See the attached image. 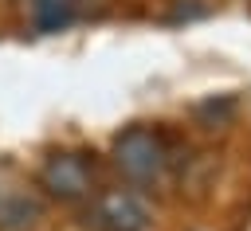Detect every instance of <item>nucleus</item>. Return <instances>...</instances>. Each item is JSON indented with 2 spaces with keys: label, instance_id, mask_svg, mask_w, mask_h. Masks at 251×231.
I'll use <instances>...</instances> for the list:
<instances>
[{
  "label": "nucleus",
  "instance_id": "nucleus-1",
  "mask_svg": "<svg viewBox=\"0 0 251 231\" xmlns=\"http://www.w3.org/2000/svg\"><path fill=\"white\" fill-rule=\"evenodd\" d=\"M114 164L122 168L126 180L133 184H149L161 176L165 168V141L161 133L145 129V125H129L126 133H118L114 141Z\"/></svg>",
  "mask_w": 251,
  "mask_h": 231
},
{
  "label": "nucleus",
  "instance_id": "nucleus-2",
  "mask_svg": "<svg viewBox=\"0 0 251 231\" xmlns=\"http://www.w3.org/2000/svg\"><path fill=\"white\" fill-rule=\"evenodd\" d=\"M39 184L59 200H86L90 184H94V172H90V161L82 153H55L39 168Z\"/></svg>",
  "mask_w": 251,
  "mask_h": 231
},
{
  "label": "nucleus",
  "instance_id": "nucleus-3",
  "mask_svg": "<svg viewBox=\"0 0 251 231\" xmlns=\"http://www.w3.org/2000/svg\"><path fill=\"white\" fill-rule=\"evenodd\" d=\"M153 215L145 208L141 196H133L129 188H110L94 200V227L102 231H149Z\"/></svg>",
  "mask_w": 251,
  "mask_h": 231
},
{
  "label": "nucleus",
  "instance_id": "nucleus-4",
  "mask_svg": "<svg viewBox=\"0 0 251 231\" xmlns=\"http://www.w3.org/2000/svg\"><path fill=\"white\" fill-rule=\"evenodd\" d=\"M39 219H43L39 200L16 196V192H0V231H31Z\"/></svg>",
  "mask_w": 251,
  "mask_h": 231
},
{
  "label": "nucleus",
  "instance_id": "nucleus-5",
  "mask_svg": "<svg viewBox=\"0 0 251 231\" xmlns=\"http://www.w3.org/2000/svg\"><path fill=\"white\" fill-rule=\"evenodd\" d=\"M31 12L43 31H59L71 20V0H31Z\"/></svg>",
  "mask_w": 251,
  "mask_h": 231
}]
</instances>
